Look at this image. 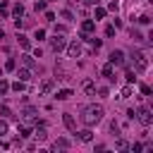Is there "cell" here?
Segmentation results:
<instances>
[{"label":"cell","instance_id":"obj_27","mask_svg":"<svg viewBox=\"0 0 153 153\" xmlns=\"http://www.w3.org/2000/svg\"><path fill=\"white\" fill-rule=\"evenodd\" d=\"M0 115H2V117H12V110H10L7 105H2V108H0Z\"/></svg>","mask_w":153,"mask_h":153},{"label":"cell","instance_id":"obj_5","mask_svg":"<svg viewBox=\"0 0 153 153\" xmlns=\"http://www.w3.org/2000/svg\"><path fill=\"white\" fill-rule=\"evenodd\" d=\"M96 31V22L93 19H84L81 22V38H86L88 33H93Z\"/></svg>","mask_w":153,"mask_h":153},{"label":"cell","instance_id":"obj_37","mask_svg":"<svg viewBox=\"0 0 153 153\" xmlns=\"http://www.w3.org/2000/svg\"><path fill=\"white\" fill-rule=\"evenodd\" d=\"M62 19H72V12L69 10H62Z\"/></svg>","mask_w":153,"mask_h":153},{"label":"cell","instance_id":"obj_35","mask_svg":"<svg viewBox=\"0 0 153 153\" xmlns=\"http://www.w3.org/2000/svg\"><path fill=\"white\" fill-rule=\"evenodd\" d=\"M141 93H143V96H151V86L143 84V86H141Z\"/></svg>","mask_w":153,"mask_h":153},{"label":"cell","instance_id":"obj_17","mask_svg":"<svg viewBox=\"0 0 153 153\" xmlns=\"http://www.w3.org/2000/svg\"><path fill=\"white\" fill-rule=\"evenodd\" d=\"M84 91H86L88 96H93V93H96V84H93V81H84Z\"/></svg>","mask_w":153,"mask_h":153},{"label":"cell","instance_id":"obj_34","mask_svg":"<svg viewBox=\"0 0 153 153\" xmlns=\"http://www.w3.org/2000/svg\"><path fill=\"white\" fill-rule=\"evenodd\" d=\"M5 69H14V60H12V57L5 62Z\"/></svg>","mask_w":153,"mask_h":153},{"label":"cell","instance_id":"obj_2","mask_svg":"<svg viewBox=\"0 0 153 153\" xmlns=\"http://www.w3.org/2000/svg\"><path fill=\"white\" fill-rule=\"evenodd\" d=\"M134 115H136V120H139L143 127H148V124L153 122V112H151V108H146V105H141V108H139Z\"/></svg>","mask_w":153,"mask_h":153},{"label":"cell","instance_id":"obj_33","mask_svg":"<svg viewBox=\"0 0 153 153\" xmlns=\"http://www.w3.org/2000/svg\"><path fill=\"white\" fill-rule=\"evenodd\" d=\"M36 38L43 41V38H45V31H43V29H36Z\"/></svg>","mask_w":153,"mask_h":153},{"label":"cell","instance_id":"obj_40","mask_svg":"<svg viewBox=\"0 0 153 153\" xmlns=\"http://www.w3.org/2000/svg\"><path fill=\"white\" fill-rule=\"evenodd\" d=\"M86 5H98V0H84Z\"/></svg>","mask_w":153,"mask_h":153},{"label":"cell","instance_id":"obj_28","mask_svg":"<svg viewBox=\"0 0 153 153\" xmlns=\"http://www.w3.org/2000/svg\"><path fill=\"white\" fill-rule=\"evenodd\" d=\"M105 17V7H96V19H103Z\"/></svg>","mask_w":153,"mask_h":153},{"label":"cell","instance_id":"obj_29","mask_svg":"<svg viewBox=\"0 0 153 153\" xmlns=\"http://www.w3.org/2000/svg\"><path fill=\"white\" fill-rule=\"evenodd\" d=\"M105 36H115V24H108L105 26Z\"/></svg>","mask_w":153,"mask_h":153},{"label":"cell","instance_id":"obj_3","mask_svg":"<svg viewBox=\"0 0 153 153\" xmlns=\"http://www.w3.org/2000/svg\"><path fill=\"white\" fill-rule=\"evenodd\" d=\"M131 60H134V69H136V72H146V69H148V60H146L143 53H134Z\"/></svg>","mask_w":153,"mask_h":153},{"label":"cell","instance_id":"obj_7","mask_svg":"<svg viewBox=\"0 0 153 153\" xmlns=\"http://www.w3.org/2000/svg\"><path fill=\"white\" fill-rule=\"evenodd\" d=\"M67 53H69V57H79V55H81V43H79V41H72V43L67 45Z\"/></svg>","mask_w":153,"mask_h":153},{"label":"cell","instance_id":"obj_1","mask_svg":"<svg viewBox=\"0 0 153 153\" xmlns=\"http://www.w3.org/2000/svg\"><path fill=\"white\" fill-rule=\"evenodd\" d=\"M103 120V108L100 105H86L84 110H81V122L86 124V127H93V124H98Z\"/></svg>","mask_w":153,"mask_h":153},{"label":"cell","instance_id":"obj_38","mask_svg":"<svg viewBox=\"0 0 153 153\" xmlns=\"http://www.w3.org/2000/svg\"><path fill=\"white\" fill-rule=\"evenodd\" d=\"M141 148H143L141 143H134V146H131V151H134V153H141Z\"/></svg>","mask_w":153,"mask_h":153},{"label":"cell","instance_id":"obj_20","mask_svg":"<svg viewBox=\"0 0 153 153\" xmlns=\"http://www.w3.org/2000/svg\"><path fill=\"white\" fill-rule=\"evenodd\" d=\"M53 148H55V151H57V148H69V141H67V139H57Z\"/></svg>","mask_w":153,"mask_h":153},{"label":"cell","instance_id":"obj_36","mask_svg":"<svg viewBox=\"0 0 153 153\" xmlns=\"http://www.w3.org/2000/svg\"><path fill=\"white\" fill-rule=\"evenodd\" d=\"M108 10H110V12H117V2H115V0H112V2H110V5H108Z\"/></svg>","mask_w":153,"mask_h":153},{"label":"cell","instance_id":"obj_41","mask_svg":"<svg viewBox=\"0 0 153 153\" xmlns=\"http://www.w3.org/2000/svg\"><path fill=\"white\" fill-rule=\"evenodd\" d=\"M2 38H5V31H2V29H0V41H2Z\"/></svg>","mask_w":153,"mask_h":153},{"label":"cell","instance_id":"obj_9","mask_svg":"<svg viewBox=\"0 0 153 153\" xmlns=\"http://www.w3.org/2000/svg\"><path fill=\"white\" fill-rule=\"evenodd\" d=\"M62 122H65V127H67L69 131H74V129H76V122H74V117H72L69 112H65V115H62Z\"/></svg>","mask_w":153,"mask_h":153},{"label":"cell","instance_id":"obj_30","mask_svg":"<svg viewBox=\"0 0 153 153\" xmlns=\"http://www.w3.org/2000/svg\"><path fill=\"white\" fill-rule=\"evenodd\" d=\"M139 24H151V17H148V14H141V17H139Z\"/></svg>","mask_w":153,"mask_h":153},{"label":"cell","instance_id":"obj_18","mask_svg":"<svg viewBox=\"0 0 153 153\" xmlns=\"http://www.w3.org/2000/svg\"><path fill=\"white\" fill-rule=\"evenodd\" d=\"M17 131H19V139H24V136H29V134H31V129H29L26 124H19V129H17Z\"/></svg>","mask_w":153,"mask_h":153},{"label":"cell","instance_id":"obj_31","mask_svg":"<svg viewBox=\"0 0 153 153\" xmlns=\"http://www.w3.org/2000/svg\"><path fill=\"white\" fill-rule=\"evenodd\" d=\"M129 96H131V86H124L122 88V98H129Z\"/></svg>","mask_w":153,"mask_h":153},{"label":"cell","instance_id":"obj_4","mask_svg":"<svg viewBox=\"0 0 153 153\" xmlns=\"http://www.w3.org/2000/svg\"><path fill=\"white\" fill-rule=\"evenodd\" d=\"M65 45H67L65 33H55V36H53V41H50V48H53L55 53H60V50H65Z\"/></svg>","mask_w":153,"mask_h":153},{"label":"cell","instance_id":"obj_25","mask_svg":"<svg viewBox=\"0 0 153 153\" xmlns=\"http://www.w3.org/2000/svg\"><path fill=\"white\" fill-rule=\"evenodd\" d=\"M115 148H120V151H127V148H129V143H127L124 139H117V143H115Z\"/></svg>","mask_w":153,"mask_h":153},{"label":"cell","instance_id":"obj_10","mask_svg":"<svg viewBox=\"0 0 153 153\" xmlns=\"http://www.w3.org/2000/svg\"><path fill=\"white\" fill-rule=\"evenodd\" d=\"M33 136H36L38 141H45V139H48V131H45V127H43V124H36V129H33Z\"/></svg>","mask_w":153,"mask_h":153},{"label":"cell","instance_id":"obj_19","mask_svg":"<svg viewBox=\"0 0 153 153\" xmlns=\"http://www.w3.org/2000/svg\"><path fill=\"white\" fill-rule=\"evenodd\" d=\"M79 139H81V141H91V139H93L91 129H84V131H79Z\"/></svg>","mask_w":153,"mask_h":153},{"label":"cell","instance_id":"obj_8","mask_svg":"<svg viewBox=\"0 0 153 153\" xmlns=\"http://www.w3.org/2000/svg\"><path fill=\"white\" fill-rule=\"evenodd\" d=\"M110 65H124V53L122 50H112L110 53Z\"/></svg>","mask_w":153,"mask_h":153},{"label":"cell","instance_id":"obj_13","mask_svg":"<svg viewBox=\"0 0 153 153\" xmlns=\"http://www.w3.org/2000/svg\"><path fill=\"white\" fill-rule=\"evenodd\" d=\"M100 74H103L105 79H110V81H115V76H112V65H110V62H108V65H105V67L100 69Z\"/></svg>","mask_w":153,"mask_h":153},{"label":"cell","instance_id":"obj_32","mask_svg":"<svg viewBox=\"0 0 153 153\" xmlns=\"http://www.w3.org/2000/svg\"><path fill=\"white\" fill-rule=\"evenodd\" d=\"M36 10L43 12V10H45V0H36Z\"/></svg>","mask_w":153,"mask_h":153},{"label":"cell","instance_id":"obj_12","mask_svg":"<svg viewBox=\"0 0 153 153\" xmlns=\"http://www.w3.org/2000/svg\"><path fill=\"white\" fill-rule=\"evenodd\" d=\"M17 41H19V45H22L24 50H29V48H31V41H29L24 33H17Z\"/></svg>","mask_w":153,"mask_h":153},{"label":"cell","instance_id":"obj_11","mask_svg":"<svg viewBox=\"0 0 153 153\" xmlns=\"http://www.w3.org/2000/svg\"><path fill=\"white\" fill-rule=\"evenodd\" d=\"M72 96H74V93H72V88H60L55 98H57V100H67V98H72Z\"/></svg>","mask_w":153,"mask_h":153},{"label":"cell","instance_id":"obj_23","mask_svg":"<svg viewBox=\"0 0 153 153\" xmlns=\"http://www.w3.org/2000/svg\"><path fill=\"white\" fill-rule=\"evenodd\" d=\"M7 91H10V84H7V81H5L2 76H0V96H5Z\"/></svg>","mask_w":153,"mask_h":153},{"label":"cell","instance_id":"obj_22","mask_svg":"<svg viewBox=\"0 0 153 153\" xmlns=\"http://www.w3.org/2000/svg\"><path fill=\"white\" fill-rule=\"evenodd\" d=\"M10 88H12V91H17V93H19V91H24V81L19 79V81H14V84H10Z\"/></svg>","mask_w":153,"mask_h":153},{"label":"cell","instance_id":"obj_24","mask_svg":"<svg viewBox=\"0 0 153 153\" xmlns=\"http://www.w3.org/2000/svg\"><path fill=\"white\" fill-rule=\"evenodd\" d=\"M22 60H24V65H26L29 69H31V67H36V62H33V57H31V55H24Z\"/></svg>","mask_w":153,"mask_h":153},{"label":"cell","instance_id":"obj_6","mask_svg":"<svg viewBox=\"0 0 153 153\" xmlns=\"http://www.w3.org/2000/svg\"><path fill=\"white\" fill-rule=\"evenodd\" d=\"M22 117H24V122H29V124H38V120H36V108H24Z\"/></svg>","mask_w":153,"mask_h":153},{"label":"cell","instance_id":"obj_21","mask_svg":"<svg viewBox=\"0 0 153 153\" xmlns=\"http://www.w3.org/2000/svg\"><path fill=\"white\" fill-rule=\"evenodd\" d=\"M0 17H10V5H7L5 0L0 2Z\"/></svg>","mask_w":153,"mask_h":153},{"label":"cell","instance_id":"obj_15","mask_svg":"<svg viewBox=\"0 0 153 153\" xmlns=\"http://www.w3.org/2000/svg\"><path fill=\"white\" fill-rule=\"evenodd\" d=\"M50 88H53V79H45V81L41 84V93L45 96V93H50Z\"/></svg>","mask_w":153,"mask_h":153},{"label":"cell","instance_id":"obj_14","mask_svg":"<svg viewBox=\"0 0 153 153\" xmlns=\"http://www.w3.org/2000/svg\"><path fill=\"white\" fill-rule=\"evenodd\" d=\"M17 76H19L22 81H29V79H31V69H29V67H24V69H17Z\"/></svg>","mask_w":153,"mask_h":153},{"label":"cell","instance_id":"obj_16","mask_svg":"<svg viewBox=\"0 0 153 153\" xmlns=\"http://www.w3.org/2000/svg\"><path fill=\"white\" fill-rule=\"evenodd\" d=\"M12 14H14V17H17V19H19V17H22V14H24V5H22V2H17V5H14V7H12Z\"/></svg>","mask_w":153,"mask_h":153},{"label":"cell","instance_id":"obj_42","mask_svg":"<svg viewBox=\"0 0 153 153\" xmlns=\"http://www.w3.org/2000/svg\"><path fill=\"white\" fill-rule=\"evenodd\" d=\"M0 148H7V143H2V141H0Z\"/></svg>","mask_w":153,"mask_h":153},{"label":"cell","instance_id":"obj_26","mask_svg":"<svg viewBox=\"0 0 153 153\" xmlns=\"http://www.w3.org/2000/svg\"><path fill=\"white\" fill-rule=\"evenodd\" d=\"M86 41H91V45H93V50H98V48L103 45V41H100V38H86Z\"/></svg>","mask_w":153,"mask_h":153},{"label":"cell","instance_id":"obj_39","mask_svg":"<svg viewBox=\"0 0 153 153\" xmlns=\"http://www.w3.org/2000/svg\"><path fill=\"white\" fill-rule=\"evenodd\" d=\"M5 131H7V124H5V122H0V134H5Z\"/></svg>","mask_w":153,"mask_h":153}]
</instances>
